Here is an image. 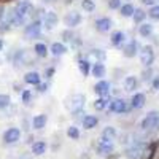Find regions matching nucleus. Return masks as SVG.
Instances as JSON below:
<instances>
[{
	"mask_svg": "<svg viewBox=\"0 0 159 159\" xmlns=\"http://www.w3.org/2000/svg\"><path fill=\"white\" fill-rule=\"evenodd\" d=\"M157 121H159V113H157V111H150L147 116H145V118L142 119L140 127H142L143 130H150V129L156 127Z\"/></svg>",
	"mask_w": 159,
	"mask_h": 159,
	"instance_id": "nucleus-1",
	"label": "nucleus"
},
{
	"mask_svg": "<svg viewBox=\"0 0 159 159\" xmlns=\"http://www.w3.org/2000/svg\"><path fill=\"white\" fill-rule=\"evenodd\" d=\"M154 61V51L153 48L148 45V46H143L142 51H140V62L145 65V67H150Z\"/></svg>",
	"mask_w": 159,
	"mask_h": 159,
	"instance_id": "nucleus-2",
	"label": "nucleus"
},
{
	"mask_svg": "<svg viewBox=\"0 0 159 159\" xmlns=\"http://www.w3.org/2000/svg\"><path fill=\"white\" fill-rule=\"evenodd\" d=\"M19 139H21V130L18 127H11V129H8L5 134H3V142L8 143V145L16 143Z\"/></svg>",
	"mask_w": 159,
	"mask_h": 159,
	"instance_id": "nucleus-3",
	"label": "nucleus"
},
{
	"mask_svg": "<svg viewBox=\"0 0 159 159\" xmlns=\"http://www.w3.org/2000/svg\"><path fill=\"white\" fill-rule=\"evenodd\" d=\"M110 110L113 113H124V111H127V103L123 99H115L110 103Z\"/></svg>",
	"mask_w": 159,
	"mask_h": 159,
	"instance_id": "nucleus-4",
	"label": "nucleus"
},
{
	"mask_svg": "<svg viewBox=\"0 0 159 159\" xmlns=\"http://www.w3.org/2000/svg\"><path fill=\"white\" fill-rule=\"evenodd\" d=\"M57 21H59V18H57L56 13H52V11L46 13V16H45V29L46 30L54 29L56 25H57Z\"/></svg>",
	"mask_w": 159,
	"mask_h": 159,
	"instance_id": "nucleus-5",
	"label": "nucleus"
},
{
	"mask_svg": "<svg viewBox=\"0 0 159 159\" xmlns=\"http://www.w3.org/2000/svg\"><path fill=\"white\" fill-rule=\"evenodd\" d=\"M111 25H113V22L110 18H100L96 21V29L99 32H108L111 29Z\"/></svg>",
	"mask_w": 159,
	"mask_h": 159,
	"instance_id": "nucleus-6",
	"label": "nucleus"
},
{
	"mask_svg": "<svg viewBox=\"0 0 159 159\" xmlns=\"http://www.w3.org/2000/svg\"><path fill=\"white\" fill-rule=\"evenodd\" d=\"M72 103H69V107L72 108V111H78V110H81L83 108V105H84V96L83 94H78V96H73L70 99Z\"/></svg>",
	"mask_w": 159,
	"mask_h": 159,
	"instance_id": "nucleus-7",
	"label": "nucleus"
},
{
	"mask_svg": "<svg viewBox=\"0 0 159 159\" xmlns=\"http://www.w3.org/2000/svg\"><path fill=\"white\" fill-rule=\"evenodd\" d=\"M15 11L18 13V15H19L21 18H25L27 15H30V11H32V5H30L29 2H21V3H18V5H16Z\"/></svg>",
	"mask_w": 159,
	"mask_h": 159,
	"instance_id": "nucleus-8",
	"label": "nucleus"
},
{
	"mask_svg": "<svg viewBox=\"0 0 159 159\" xmlns=\"http://www.w3.org/2000/svg\"><path fill=\"white\" fill-rule=\"evenodd\" d=\"M94 91L97 92L99 96H107L108 94V91H110V83L108 81H105V80H100V81L94 86Z\"/></svg>",
	"mask_w": 159,
	"mask_h": 159,
	"instance_id": "nucleus-9",
	"label": "nucleus"
},
{
	"mask_svg": "<svg viewBox=\"0 0 159 159\" xmlns=\"http://www.w3.org/2000/svg\"><path fill=\"white\" fill-rule=\"evenodd\" d=\"M111 151H113V143H111V142H102V140H100L99 147H97V153H99L100 156H107V154H110Z\"/></svg>",
	"mask_w": 159,
	"mask_h": 159,
	"instance_id": "nucleus-10",
	"label": "nucleus"
},
{
	"mask_svg": "<svg viewBox=\"0 0 159 159\" xmlns=\"http://www.w3.org/2000/svg\"><path fill=\"white\" fill-rule=\"evenodd\" d=\"M81 22V15H78V13H69L67 16H65V24L69 25V27H75Z\"/></svg>",
	"mask_w": 159,
	"mask_h": 159,
	"instance_id": "nucleus-11",
	"label": "nucleus"
},
{
	"mask_svg": "<svg viewBox=\"0 0 159 159\" xmlns=\"http://www.w3.org/2000/svg\"><path fill=\"white\" fill-rule=\"evenodd\" d=\"M40 30H42V24H40L38 21L29 24L27 27H25V34L30 35V37H37V35H40Z\"/></svg>",
	"mask_w": 159,
	"mask_h": 159,
	"instance_id": "nucleus-12",
	"label": "nucleus"
},
{
	"mask_svg": "<svg viewBox=\"0 0 159 159\" xmlns=\"http://www.w3.org/2000/svg\"><path fill=\"white\" fill-rule=\"evenodd\" d=\"M46 121H48L46 115H37V116L34 118V121H32V126H34V129L40 130V129H43V127L46 126Z\"/></svg>",
	"mask_w": 159,
	"mask_h": 159,
	"instance_id": "nucleus-13",
	"label": "nucleus"
},
{
	"mask_svg": "<svg viewBox=\"0 0 159 159\" xmlns=\"http://www.w3.org/2000/svg\"><path fill=\"white\" fill-rule=\"evenodd\" d=\"M116 139V130L113 127H105L102 132V142H111Z\"/></svg>",
	"mask_w": 159,
	"mask_h": 159,
	"instance_id": "nucleus-14",
	"label": "nucleus"
},
{
	"mask_svg": "<svg viewBox=\"0 0 159 159\" xmlns=\"http://www.w3.org/2000/svg\"><path fill=\"white\" fill-rule=\"evenodd\" d=\"M45 151H46V143L45 142H35L34 145H32V153L35 154V156H42V154H45Z\"/></svg>",
	"mask_w": 159,
	"mask_h": 159,
	"instance_id": "nucleus-15",
	"label": "nucleus"
},
{
	"mask_svg": "<svg viewBox=\"0 0 159 159\" xmlns=\"http://www.w3.org/2000/svg\"><path fill=\"white\" fill-rule=\"evenodd\" d=\"M24 80H25V83H29V84H40V81H42L40 73H37V72H29L24 76Z\"/></svg>",
	"mask_w": 159,
	"mask_h": 159,
	"instance_id": "nucleus-16",
	"label": "nucleus"
},
{
	"mask_svg": "<svg viewBox=\"0 0 159 159\" xmlns=\"http://www.w3.org/2000/svg\"><path fill=\"white\" fill-rule=\"evenodd\" d=\"M97 118L96 116H91V115H88V116H84L83 118V127L84 129H94L96 126H97Z\"/></svg>",
	"mask_w": 159,
	"mask_h": 159,
	"instance_id": "nucleus-17",
	"label": "nucleus"
},
{
	"mask_svg": "<svg viewBox=\"0 0 159 159\" xmlns=\"http://www.w3.org/2000/svg\"><path fill=\"white\" fill-rule=\"evenodd\" d=\"M137 54V42L135 40H132V42L124 48V56L126 57H134Z\"/></svg>",
	"mask_w": 159,
	"mask_h": 159,
	"instance_id": "nucleus-18",
	"label": "nucleus"
},
{
	"mask_svg": "<svg viewBox=\"0 0 159 159\" xmlns=\"http://www.w3.org/2000/svg\"><path fill=\"white\" fill-rule=\"evenodd\" d=\"M130 105H132V108H142L143 105H145V96L143 94H135L134 97H132L130 100Z\"/></svg>",
	"mask_w": 159,
	"mask_h": 159,
	"instance_id": "nucleus-19",
	"label": "nucleus"
},
{
	"mask_svg": "<svg viewBox=\"0 0 159 159\" xmlns=\"http://www.w3.org/2000/svg\"><path fill=\"white\" fill-rule=\"evenodd\" d=\"M123 42H124V34H123L121 30H118V32H113V34H111V45L121 46Z\"/></svg>",
	"mask_w": 159,
	"mask_h": 159,
	"instance_id": "nucleus-20",
	"label": "nucleus"
},
{
	"mask_svg": "<svg viewBox=\"0 0 159 159\" xmlns=\"http://www.w3.org/2000/svg\"><path fill=\"white\" fill-rule=\"evenodd\" d=\"M65 51H67V48H65L62 43H52V45H51V52H52V56H62Z\"/></svg>",
	"mask_w": 159,
	"mask_h": 159,
	"instance_id": "nucleus-21",
	"label": "nucleus"
},
{
	"mask_svg": "<svg viewBox=\"0 0 159 159\" xmlns=\"http://www.w3.org/2000/svg\"><path fill=\"white\" fill-rule=\"evenodd\" d=\"M137 88V78L135 76H127L126 80H124V89L126 91H134Z\"/></svg>",
	"mask_w": 159,
	"mask_h": 159,
	"instance_id": "nucleus-22",
	"label": "nucleus"
},
{
	"mask_svg": "<svg viewBox=\"0 0 159 159\" xmlns=\"http://www.w3.org/2000/svg\"><path fill=\"white\" fill-rule=\"evenodd\" d=\"M92 75H94L96 78H102V76H105V65L100 64V62L94 64V67H92Z\"/></svg>",
	"mask_w": 159,
	"mask_h": 159,
	"instance_id": "nucleus-23",
	"label": "nucleus"
},
{
	"mask_svg": "<svg viewBox=\"0 0 159 159\" xmlns=\"http://www.w3.org/2000/svg\"><path fill=\"white\" fill-rule=\"evenodd\" d=\"M139 32H140L142 37H150V35L153 34V25H151V24H142L140 29H139Z\"/></svg>",
	"mask_w": 159,
	"mask_h": 159,
	"instance_id": "nucleus-24",
	"label": "nucleus"
},
{
	"mask_svg": "<svg viewBox=\"0 0 159 159\" xmlns=\"http://www.w3.org/2000/svg\"><path fill=\"white\" fill-rule=\"evenodd\" d=\"M134 11H135V8L132 7L130 3H126V5H123V7H121V15H123L124 18L132 16V15H134Z\"/></svg>",
	"mask_w": 159,
	"mask_h": 159,
	"instance_id": "nucleus-25",
	"label": "nucleus"
},
{
	"mask_svg": "<svg viewBox=\"0 0 159 159\" xmlns=\"http://www.w3.org/2000/svg\"><path fill=\"white\" fill-rule=\"evenodd\" d=\"M78 67H80V70H81V73L86 76L88 73H89V69H91V64L88 62V61H84V59H81V61H78Z\"/></svg>",
	"mask_w": 159,
	"mask_h": 159,
	"instance_id": "nucleus-26",
	"label": "nucleus"
},
{
	"mask_svg": "<svg viewBox=\"0 0 159 159\" xmlns=\"http://www.w3.org/2000/svg\"><path fill=\"white\" fill-rule=\"evenodd\" d=\"M140 153H142V147H140V145H135V147H132V148L127 150V156H129L130 159H135Z\"/></svg>",
	"mask_w": 159,
	"mask_h": 159,
	"instance_id": "nucleus-27",
	"label": "nucleus"
},
{
	"mask_svg": "<svg viewBox=\"0 0 159 159\" xmlns=\"http://www.w3.org/2000/svg\"><path fill=\"white\" fill-rule=\"evenodd\" d=\"M35 52H37L40 57H45V56L48 54V49H46V46H45L43 43H37V45H35Z\"/></svg>",
	"mask_w": 159,
	"mask_h": 159,
	"instance_id": "nucleus-28",
	"label": "nucleus"
},
{
	"mask_svg": "<svg viewBox=\"0 0 159 159\" xmlns=\"http://www.w3.org/2000/svg\"><path fill=\"white\" fill-rule=\"evenodd\" d=\"M107 105H108V100L102 97V99H97L94 102V108L96 110H105V108H107Z\"/></svg>",
	"mask_w": 159,
	"mask_h": 159,
	"instance_id": "nucleus-29",
	"label": "nucleus"
},
{
	"mask_svg": "<svg viewBox=\"0 0 159 159\" xmlns=\"http://www.w3.org/2000/svg\"><path fill=\"white\" fill-rule=\"evenodd\" d=\"M81 7H83V10H86V11H94L96 3H94V0H83Z\"/></svg>",
	"mask_w": 159,
	"mask_h": 159,
	"instance_id": "nucleus-30",
	"label": "nucleus"
},
{
	"mask_svg": "<svg viewBox=\"0 0 159 159\" xmlns=\"http://www.w3.org/2000/svg\"><path fill=\"white\" fill-rule=\"evenodd\" d=\"M67 135H69L70 139H73V140H78V139H80V130H78V127H75V126L69 127Z\"/></svg>",
	"mask_w": 159,
	"mask_h": 159,
	"instance_id": "nucleus-31",
	"label": "nucleus"
},
{
	"mask_svg": "<svg viewBox=\"0 0 159 159\" xmlns=\"http://www.w3.org/2000/svg\"><path fill=\"white\" fill-rule=\"evenodd\" d=\"M132 16H134V21H135V22H142V21L145 19V16H147V13H145L143 10H135Z\"/></svg>",
	"mask_w": 159,
	"mask_h": 159,
	"instance_id": "nucleus-32",
	"label": "nucleus"
},
{
	"mask_svg": "<svg viewBox=\"0 0 159 159\" xmlns=\"http://www.w3.org/2000/svg\"><path fill=\"white\" fill-rule=\"evenodd\" d=\"M8 105H10V96L0 94V108H7Z\"/></svg>",
	"mask_w": 159,
	"mask_h": 159,
	"instance_id": "nucleus-33",
	"label": "nucleus"
},
{
	"mask_svg": "<svg viewBox=\"0 0 159 159\" xmlns=\"http://www.w3.org/2000/svg\"><path fill=\"white\" fill-rule=\"evenodd\" d=\"M30 100H32V92L30 91H24L22 92V102L27 105V103H30Z\"/></svg>",
	"mask_w": 159,
	"mask_h": 159,
	"instance_id": "nucleus-34",
	"label": "nucleus"
},
{
	"mask_svg": "<svg viewBox=\"0 0 159 159\" xmlns=\"http://www.w3.org/2000/svg\"><path fill=\"white\" fill-rule=\"evenodd\" d=\"M148 15H150L153 19H159V5L153 7V8L150 10V13H148Z\"/></svg>",
	"mask_w": 159,
	"mask_h": 159,
	"instance_id": "nucleus-35",
	"label": "nucleus"
},
{
	"mask_svg": "<svg viewBox=\"0 0 159 159\" xmlns=\"http://www.w3.org/2000/svg\"><path fill=\"white\" fill-rule=\"evenodd\" d=\"M108 7L113 8V10L119 8V7H121V0H108Z\"/></svg>",
	"mask_w": 159,
	"mask_h": 159,
	"instance_id": "nucleus-36",
	"label": "nucleus"
},
{
	"mask_svg": "<svg viewBox=\"0 0 159 159\" xmlns=\"http://www.w3.org/2000/svg\"><path fill=\"white\" fill-rule=\"evenodd\" d=\"M92 54H94L97 59H100V61H102V59H105V52H103V51H100V49H94V51H92Z\"/></svg>",
	"mask_w": 159,
	"mask_h": 159,
	"instance_id": "nucleus-37",
	"label": "nucleus"
},
{
	"mask_svg": "<svg viewBox=\"0 0 159 159\" xmlns=\"http://www.w3.org/2000/svg\"><path fill=\"white\" fill-rule=\"evenodd\" d=\"M46 88H48L46 84H38V92H45V91H46Z\"/></svg>",
	"mask_w": 159,
	"mask_h": 159,
	"instance_id": "nucleus-38",
	"label": "nucleus"
},
{
	"mask_svg": "<svg viewBox=\"0 0 159 159\" xmlns=\"http://www.w3.org/2000/svg\"><path fill=\"white\" fill-rule=\"evenodd\" d=\"M142 2H143L145 5H153V3L156 2V0H142Z\"/></svg>",
	"mask_w": 159,
	"mask_h": 159,
	"instance_id": "nucleus-39",
	"label": "nucleus"
},
{
	"mask_svg": "<svg viewBox=\"0 0 159 159\" xmlns=\"http://www.w3.org/2000/svg\"><path fill=\"white\" fill-rule=\"evenodd\" d=\"M153 84H154V88H159V78L154 80V83H153Z\"/></svg>",
	"mask_w": 159,
	"mask_h": 159,
	"instance_id": "nucleus-40",
	"label": "nucleus"
},
{
	"mask_svg": "<svg viewBox=\"0 0 159 159\" xmlns=\"http://www.w3.org/2000/svg\"><path fill=\"white\" fill-rule=\"evenodd\" d=\"M2 48H3V42L0 40V51H2Z\"/></svg>",
	"mask_w": 159,
	"mask_h": 159,
	"instance_id": "nucleus-41",
	"label": "nucleus"
},
{
	"mask_svg": "<svg viewBox=\"0 0 159 159\" xmlns=\"http://www.w3.org/2000/svg\"><path fill=\"white\" fill-rule=\"evenodd\" d=\"M43 2H46V3H49V2H56V0H43Z\"/></svg>",
	"mask_w": 159,
	"mask_h": 159,
	"instance_id": "nucleus-42",
	"label": "nucleus"
},
{
	"mask_svg": "<svg viewBox=\"0 0 159 159\" xmlns=\"http://www.w3.org/2000/svg\"><path fill=\"white\" fill-rule=\"evenodd\" d=\"M156 126H157V127H159V121H157V124H156Z\"/></svg>",
	"mask_w": 159,
	"mask_h": 159,
	"instance_id": "nucleus-43",
	"label": "nucleus"
}]
</instances>
